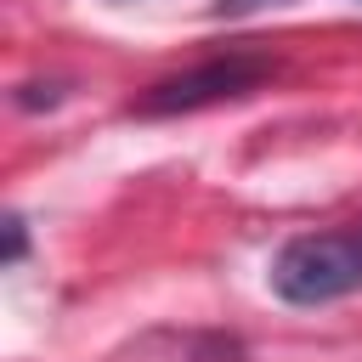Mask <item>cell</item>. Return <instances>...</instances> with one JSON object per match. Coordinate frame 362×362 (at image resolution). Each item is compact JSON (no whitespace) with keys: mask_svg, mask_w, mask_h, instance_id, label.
Segmentation results:
<instances>
[{"mask_svg":"<svg viewBox=\"0 0 362 362\" xmlns=\"http://www.w3.org/2000/svg\"><path fill=\"white\" fill-rule=\"evenodd\" d=\"M362 288V226L305 232L272 255V294L288 305H328Z\"/></svg>","mask_w":362,"mask_h":362,"instance_id":"1","label":"cell"},{"mask_svg":"<svg viewBox=\"0 0 362 362\" xmlns=\"http://www.w3.org/2000/svg\"><path fill=\"white\" fill-rule=\"evenodd\" d=\"M272 68L260 57H221V62H204V68H187L175 79H158L136 113H192V107H209V102H232V96H249Z\"/></svg>","mask_w":362,"mask_h":362,"instance_id":"2","label":"cell"},{"mask_svg":"<svg viewBox=\"0 0 362 362\" xmlns=\"http://www.w3.org/2000/svg\"><path fill=\"white\" fill-rule=\"evenodd\" d=\"M23 249H28V226H23V215H11L6 221V266H17Z\"/></svg>","mask_w":362,"mask_h":362,"instance_id":"3","label":"cell"}]
</instances>
